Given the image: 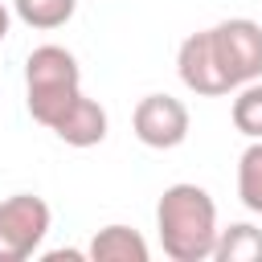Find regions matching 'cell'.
<instances>
[{
    "label": "cell",
    "mask_w": 262,
    "mask_h": 262,
    "mask_svg": "<svg viewBox=\"0 0 262 262\" xmlns=\"http://www.w3.org/2000/svg\"><path fill=\"white\" fill-rule=\"evenodd\" d=\"M53 135H57L61 143H70V147H94V143L106 139V111H102L94 98L78 94V102L57 119Z\"/></svg>",
    "instance_id": "52a82bcc"
},
{
    "label": "cell",
    "mask_w": 262,
    "mask_h": 262,
    "mask_svg": "<svg viewBox=\"0 0 262 262\" xmlns=\"http://www.w3.org/2000/svg\"><path fill=\"white\" fill-rule=\"evenodd\" d=\"M82 94V70L78 57L61 45H37L25 61V102L29 115L41 127H57V119L78 102Z\"/></svg>",
    "instance_id": "7a4b0ae2"
},
{
    "label": "cell",
    "mask_w": 262,
    "mask_h": 262,
    "mask_svg": "<svg viewBox=\"0 0 262 262\" xmlns=\"http://www.w3.org/2000/svg\"><path fill=\"white\" fill-rule=\"evenodd\" d=\"M213 258L217 262H262V229H254L250 221H237V225L221 229Z\"/></svg>",
    "instance_id": "9c48e42d"
},
{
    "label": "cell",
    "mask_w": 262,
    "mask_h": 262,
    "mask_svg": "<svg viewBox=\"0 0 262 262\" xmlns=\"http://www.w3.org/2000/svg\"><path fill=\"white\" fill-rule=\"evenodd\" d=\"M12 8L29 29H61L74 16L78 0H12Z\"/></svg>",
    "instance_id": "30bf717a"
},
{
    "label": "cell",
    "mask_w": 262,
    "mask_h": 262,
    "mask_svg": "<svg viewBox=\"0 0 262 262\" xmlns=\"http://www.w3.org/2000/svg\"><path fill=\"white\" fill-rule=\"evenodd\" d=\"M156 233L172 262H205L217 250V205L201 184H172L156 205Z\"/></svg>",
    "instance_id": "6da1fadb"
},
{
    "label": "cell",
    "mask_w": 262,
    "mask_h": 262,
    "mask_svg": "<svg viewBox=\"0 0 262 262\" xmlns=\"http://www.w3.org/2000/svg\"><path fill=\"white\" fill-rule=\"evenodd\" d=\"M209 33H213L217 61H221V70H225V78H229L233 90L262 78V25L258 20L233 16V20L213 25Z\"/></svg>",
    "instance_id": "277c9868"
},
{
    "label": "cell",
    "mask_w": 262,
    "mask_h": 262,
    "mask_svg": "<svg viewBox=\"0 0 262 262\" xmlns=\"http://www.w3.org/2000/svg\"><path fill=\"white\" fill-rule=\"evenodd\" d=\"M237 196L250 213H262V139H254L237 160Z\"/></svg>",
    "instance_id": "8fae6325"
},
{
    "label": "cell",
    "mask_w": 262,
    "mask_h": 262,
    "mask_svg": "<svg viewBox=\"0 0 262 262\" xmlns=\"http://www.w3.org/2000/svg\"><path fill=\"white\" fill-rule=\"evenodd\" d=\"M176 70H180V82L192 90V94H229V78L217 61V49H213V33L201 29V33H188L180 41V53H176Z\"/></svg>",
    "instance_id": "8992f818"
},
{
    "label": "cell",
    "mask_w": 262,
    "mask_h": 262,
    "mask_svg": "<svg viewBox=\"0 0 262 262\" xmlns=\"http://www.w3.org/2000/svg\"><path fill=\"white\" fill-rule=\"evenodd\" d=\"M229 119H233V127L246 139H262V82L237 86V98L229 106Z\"/></svg>",
    "instance_id": "7c38bea8"
},
{
    "label": "cell",
    "mask_w": 262,
    "mask_h": 262,
    "mask_svg": "<svg viewBox=\"0 0 262 262\" xmlns=\"http://www.w3.org/2000/svg\"><path fill=\"white\" fill-rule=\"evenodd\" d=\"M8 25H12V16H8V8H4V4H0V41H4V37H8Z\"/></svg>",
    "instance_id": "4fadbf2b"
},
{
    "label": "cell",
    "mask_w": 262,
    "mask_h": 262,
    "mask_svg": "<svg viewBox=\"0 0 262 262\" xmlns=\"http://www.w3.org/2000/svg\"><path fill=\"white\" fill-rule=\"evenodd\" d=\"M94 262H147V242L131 225H102L86 250Z\"/></svg>",
    "instance_id": "ba28073f"
},
{
    "label": "cell",
    "mask_w": 262,
    "mask_h": 262,
    "mask_svg": "<svg viewBox=\"0 0 262 262\" xmlns=\"http://www.w3.org/2000/svg\"><path fill=\"white\" fill-rule=\"evenodd\" d=\"M49 233V205L33 192L0 201V262H25Z\"/></svg>",
    "instance_id": "3957f363"
},
{
    "label": "cell",
    "mask_w": 262,
    "mask_h": 262,
    "mask_svg": "<svg viewBox=\"0 0 262 262\" xmlns=\"http://www.w3.org/2000/svg\"><path fill=\"white\" fill-rule=\"evenodd\" d=\"M131 127H135V139L156 147V151L180 147L188 139V106L172 94H147L135 102Z\"/></svg>",
    "instance_id": "5b68a950"
}]
</instances>
